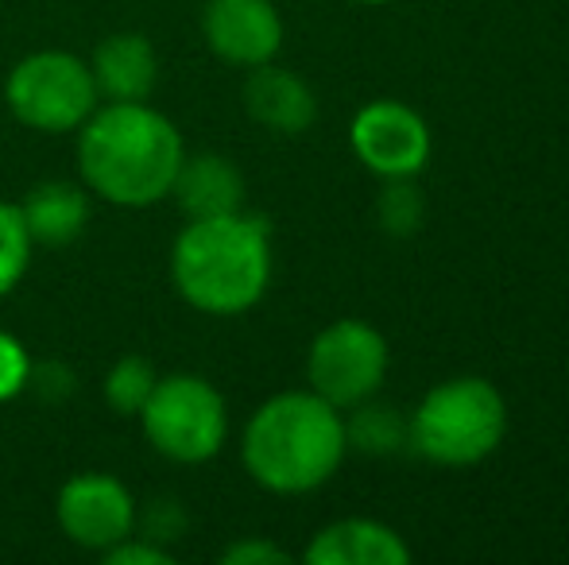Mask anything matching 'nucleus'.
Segmentation results:
<instances>
[{
	"mask_svg": "<svg viewBox=\"0 0 569 565\" xmlns=\"http://www.w3.org/2000/svg\"><path fill=\"white\" fill-rule=\"evenodd\" d=\"M90 70L93 82H98V93H106L109 101H148L159 82L156 47L143 36H136V31L101 39Z\"/></svg>",
	"mask_w": 569,
	"mask_h": 565,
	"instance_id": "4468645a",
	"label": "nucleus"
},
{
	"mask_svg": "<svg viewBox=\"0 0 569 565\" xmlns=\"http://www.w3.org/2000/svg\"><path fill=\"white\" fill-rule=\"evenodd\" d=\"M388 341L376 325L360 322V317H341L310 341V392L322 395L338 411H349L380 392L383 376H388Z\"/></svg>",
	"mask_w": 569,
	"mask_h": 565,
	"instance_id": "0eeeda50",
	"label": "nucleus"
},
{
	"mask_svg": "<svg viewBox=\"0 0 569 565\" xmlns=\"http://www.w3.org/2000/svg\"><path fill=\"white\" fill-rule=\"evenodd\" d=\"M171 275L182 299L202 314H244L271 283L268 221L240 210L221 218H194L174 241Z\"/></svg>",
	"mask_w": 569,
	"mask_h": 565,
	"instance_id": "7ed1b4c3",
	"label": "nucleus"
},
{
	"mask_svg": "<svg viewBox=\"0 0 569 565\" xmlns=\"http://www.w3.org/2000/svg\"><path fill=\"white\" fill-rule=\"evenodd\" d=\"M376 213H380V225L388 229L391 236H411L415 229H419V221H422L419 190H415L407 179H388Z\"/></svg>",
	"mask_w": 569,
	"mask_h": 565,
	"instance_id": "6ab92c4d",
	"label": "nucleus"
},
{
	"mask_svg": "<svg viewBox=\"0 0 569 565\" xmlns=\"http://www.w3.org/2000/svg\"><path fill=\"white\" fill-rule=\"evenodd\" d=\"M244 109L263 129L283 132V137H299V132H307L315 124L318 98L299 74L276 67V62H260V67L248 70Z\"/></svg>",
	"mask_w": 569,
	"mask_h": 565,
	"instance_id": "9b49d317",
	"label": "nucleus"
},
{
	"mask_svg": "<svg viewBox=\"0 0 569 565\" xmlns=\"http://www.w3.org/2000/svg\"><path fill=\"white\" fill-rule=\"evenodd\" d=\"M508 434V403L492 380L457 376L430 387L407 418V442L442 468L480 465Z\"/></svg>",
	"mask_w": 569,
	"mask_h": 565,
	"instance_id": "20e7f679",
	"label": "nucleus"
},
{
	"mask_svg": "<svg viewBox=\"0 0 569 565\" xmlns=\"http://www.w3.org/2000/svg\"><path fill=\"white\" fill-rule=\"evenodd\" d=\"M171 194L190 221L221 218V213H237L244 202V174L226 155H182Z\"/></svg>",
	"mask_w": 569,
	"mask_h": 565,
	"instance_id": "ddd939ff",
	"label": "nucleus"
},
{
	"mask_svg": "<svg viewBox=\"0 0 569 565\" xmlns=\"http://www.w3.org/2000/svg\"><path fill=\"white\" fill-rule=\"evenodd\" d=\"M31 264V233L23 225L20 205L0 202V299L23 280Z\"/></svg>",
	"mask_w": 569,
	"mask_h": 565,
	"instance_id": "a211bd4d",
	"label": "nucleus"
},
{
	"mask_svg": "<svg viewBox=\"0 0 569 565\" xmlns=\"http://www.w3.org/2000/svg\"><path fill=\"white\" fill-rule=\"evenodd\" d=\"M345 418L315 392L271 395L244 426L240 457L260 488L302 496L330 481L345 461Z\"/></svg>",
	"mask_w": 569,
	"mask_h": 565,
	"instance_id": "f03ea898",
	"label": "nucleus"
},
{
	"mask_svg": "<svg viewBox=\"0 0 569 565\" xmlns=\"http://www.w3.org/2000/svg\"><path fill=\"white\" fill-rule=\"evenodd\" d=\"M352 418L345 423V442L357 445L360 453H396L407 445V418L396 415V407H380V403L365 400L349 407Z\"/></svg>",
	"mask_w": 569,
	"mask_h": 565,
	"instance_id": "dca6fc26",
	"label": "nucleus"
},
{
	"mask_svg": "<svg viewBox=\"0 0 569 565\" xmlns=\"http://www.w3.org/2000/svg\"><path fill=\"white\" fill-rule=\"evenodd\" d=\"M31 380V356L12 333L0 330V403L16 400Z\"/></svg>",
	"mask_w": 569,
	"mask_h": 565,
	"instance_id": "aec40b11",
	"label": "nucleus"
},
{
	"mask_svg": "<svg viewBox=\"0 0 569 565\" xmlns=\"http://www.w3.org/2000/svg\"><path fill=\"white\" fill-rule=\"evenodd\" d=\"M182 137L163 113L143 101H109L93 109L78 137V167L86 186L124 210H143L171 194Z\"/></svg>",
	"mask_w": 569,
	"mask_h": 565,
	"instance_id": "f257e3e1",
	"label": "nucleus"
},
{
	"mask_svg": "<svg viewBox=\"0 0 569 565\" xmlns=\"http://www.w3.org/2000/svg\"><path fill=\"white\" fill-rule=\"evenodd\" d=\"M23 225L31 233V244H70L82 236L86 221H90V198L74 182H43V186L28 190L20 202Z\"/></svg>",
	"mask_w": 569,
	"mask_h": 565,
	"instance_id": "2eb2a0df",
	"label": "nucleus"
},
{
	"mask_svg": "<svg viewBox=\"0 0 569 565\" xmlns=\"http://www.w3.org/2000/svg\"><path fill=\"white\" fill-rule=\"evenodd\" d=\"M156 369L143 356H120L106 376V400L117 415H140L148 395L156 392Z\"/></svg>",
	"mask_w": 569,
	"mask_h": 565,
	"instance_id": "f3484780",
	"label": "nucleus"
},
{
	"mask_svg": "<svg viewBox=\"0 0 569 565\" xmlns=\"http://www.w3.org/2000/svg\"><path fill=\"white\" fill-rule=\"evenodd\" d=\"M151 450L179 465H202L218 457L229 434V411L221 392L202 376H163L140 411Z\"/></svg>",
	"mask_w": 569,
	"mask_h": 565,
	"instance_id": "39448f33",
	"label": "nucleus"
},
{
	"mask_svg": "<svg viewBox=\"0 0 569 565\" xmlns=\"http://www.w3.org/2000/svg\"><path fill=\"white\" fill-rule=\"evenodd\" d=\"M109 565H174V554L167 546L151 543V538L128 535L124 543H117L113 551H106Z\"/></svg>",
	"mask_w": 569,
	"mask_h": 565,
	"instance_id": "412c9836",
	"label": "nucleus"
},
{
	"mask_svg": "<svg viewBox=\"0 0 569 565\" xmlns=\"http://www.w3.org/2000/svg\"><path fill=\"white\" fill-rule=\"evenodd\" d=\"M206 43L232 67H260L283 47V20L271 0H206Z\"/></svg>",
	"mask_w": 569,
	"mask_h": 565,
	"instance_id": "9d476101",
	"label": "nucleus"
},
{
	"mask_svg": "<svg viewBox=\"0 0 569 565\" xmlns=\"http://www.w3.org/2000/svg\"><path fill=\"white\" fill-rule=\"evenodd\" d=\"M59 527L70 543L86 551H113L136 531V500L117 476L109 473H78L62 484L59 504Z\"/></svg>",
	"mask_w": 569,
	"mask_h": 565,
	"instance_id": "1a4fd4ad",
	"label": "nucleus"
},
{
	"mask_svg": "<svg viewBox=\"0 0 569 565\" xmlns=\"http://www.w3.org/2000/svg\"><path fill=\"white\" fill-rule=\"evenodd\" d=\"M310 565H411V546L396 527L376 519H338L310 538Z\"/></svg>",
	"mask_w": 569,
	"mask_h": 565,
	"instance_id": "f8f14e48",
	"label": "nucleus"
},
{
	"mask_svg": "<svg viewBox=\"0 0 569 565\" xmlns=\"http://www.w3.org/2000/svg\"><path fill=\"white\" fill-rule=\"evenodd\" d=\"M357 4H365V8H383V4H391V0H357Z\"/></svg>",
	"mask_w": 569,
	"mask_h": 565,
	"instance_id": "b1692460",
	"label": "nucleus"
},
{
	"mask_svg": "<svg viewBox=\"0 0 569 565\" xmlns=\"http://www.w3.org/2000/svg\"><path fill=\"white\" fill-rule=\"evenodd\" d=\"M4 101L16 121L28 129L74 132L98 109V82L78 54L39 51L12 67L4 82Z\"/></svg>",
	"mask_w": 569,
	"mask_h": 565,
	"instance_id": "423d86ee",
	"label": "nucleus"
},
{
	"mask_svg": "<svg viewBox=\"0 0 569 565\" xmlns=\"http://www.w3.org/2000/svg\"><path fill=\"white\" fill-rule=\"evenodd\" d=\"M182 531V512L174 500H159V504H151V512L143 515V535L140 538H151V543H174Z\"/></svg>",
	"mask_w": 569,
	"mask_h": 565,
	"instance_id": "5701e85b",
	"label": "nucleus"
},
{
	"mask_svg": "<svg viewBox=\"0 0 569 565\" xmlns=\"http://www.w3.org/2000/svg\"><path fill=\"white\" fill-rule=\"evenodd\" d=\"M221 562L226 565H287L291 554H287L283 546L268 543V538H240V543H232L229 551L221 554Z\"/></svg>",
	"mask_w": 569,
	"mask_h": 565,
	"instance_id": "4be33fe9",
	"label": "nucleus"
},
{
	"mask_svg": "<svg viewBox=\"0 0 569 565\" xmlns=\"http://www.w3.org/2000/svg\"><path fill=\"white\" fill-rule=\"evenodd\" d=\"M357 159L380 179H415L430 163V124L403 101H368L349 124Z\"/></svg>",
	"mask_w": 569,
	"mask_h": 565,
	"instance_id": "6e6552de",
	"label": "nucleus"
}]
</instances>
